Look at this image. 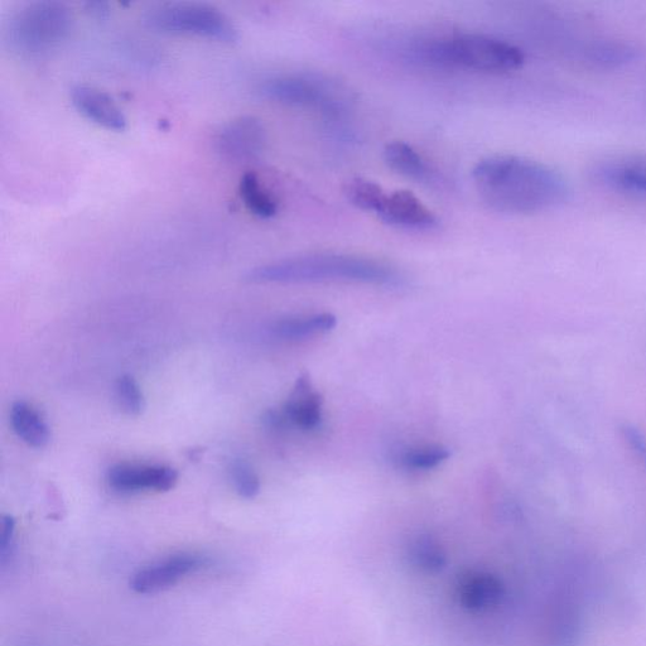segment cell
Wrapping results in <instances>:
<instances>
[{"instance_id":"obj_1","label":"cell","mask_w":646,"mask_h":646,"mask_svg":"<svg viewBox=\"0 0 646 646\" xmlns=\"http://www.w3.org/2000/svg\"><path fill=\"white\" fill-rule=\"evenodd\" d=\"M477 194L491 210L504 214H535L562 205L570 195L566 178L533 159L495 154L472 170Z\"/></svg>"},{"instance_id":"obj_2","label":"cell","mask_w":646,"mask_h":646,"mask_svg":"<svg viewBox=\"0 0 646 646\" xmlns=\"http://www.w3.org/2000/svg\"><path fill=\"white\" fill-rule=\"evenodd\" d=\"M254 283L360 282L395 286L397 271L378 260L346 254H310L262 265L250 271Z\"/></svg>"},{"instance_id":"obj_3","label":"cell","mask_w":646,"mask_h":646,"mask_svg":"<svg viewBox=\"0 0 646 646\" xmlns=\"http://www.w3.org/2000/svg\"><path fill=\"white\" fill-rule=\"evenodd\" d=\"M408 55L427 66L491 74L518 70L525 61L523 51L513 43L476 33L429 38L416 43Z\"/></svg>"},{"instance_id":"obj_4","label":"cell","mask_w":646,"mask_h":646,"mask_svg":"<svg viewBox=\"0 0 646 646\" xmlns=\"http://www.w3.org/2000/svg\"><path fill=\"white\" fill-rule=\"evenodd\" d=\"M72 27L74 16L64 3H27L9 17L4 41L18 55H47L70 37Z\"/></svg>"},{"instance_id":"obj_5","label":"cell","mask_w":646,"mask_h":646,"mask_svg":"<svg viewBox=\"0 0 646 646\" xmlns=\"http://www.w3.org/2000/svg\"><path fill=\"white\" fill-rule=\"evenodd\" d=\"M149 30L204 37L207 40L231 43L238 40L239 32L231 18L220 9L201 3L158 4L143 16Z\"/></svg>"},{"instance_id":"obj_6","label":"cell","mask_w":646,"mask_h":646,"mask_svg":"<svg viewBox=\"0 0 646 646\" xmlns=\"http://www.w3.org/2000/svg\"><path fill=\"white\" fill-rule=\"evenodd\" d=\"M259 93L276 103L320 110L336 117L350 104L349 94L335 81L313 74H287L271 77L260 85Z\"/></svg>"},{"instance_id":"obj_7","label":"cell","mask_w":646,"mask_h":646,"mask_svg":"<svg viewBox=\"0 0 646 646\" xmlns=\"http://www.w3.org/2000/svg\"><path fill=\"white\" fill-rule=\"evenodd\" d=\"M267 146V132L255 117H239L220 128L215 137V148L221 156L236 162L254 161L262 156Z\"/></svg>"},{"instance_id":"obj_8","label":"cell","mask_w":646,"mask_h":646,"mask_svg":"<svg viewBox=\"0 0 646 646\" xmlns=\"http://www.w3.org/2000/svg\"><path fill=\"white\" fill-rule=\"evenodd\" d=\"M178 472L165 465L119 464L108 472L110 488L122 494H136L141 491L166 493L175 488Z\"/></svg>"},{"instance_id":"obj_9","label":"cell","mask_w":646,"mask_h":646,"mask_svg":"<svg viewBox=\"0 0 646 646\" xmlns=\"http://www.w3.org/2000/svg\"><path fill=\"white\" fill-rule=\"evenodd\" d=\"M376 215L397 228L411 230H432L437 228L438 219L435 212L411 191L398 190L385 195Z\"/></svg>"},{"instance_id":"obj_10","label":"cell","mask_w":646,"mask_h":646,"mask_svg":"<svg viewBox=\"0 0 646 646\" xmlns=\"http://www.w3.org/2000/svg\"><path fill=\"white\" fill-rule=\"evenodd\" d=\"M204 563L205 559L196 554H176L136 573L130 581V588L143 595L165 590L186 575L199 570Z\"/></svg>"},{"instance_id":"obj_11","label":"cell","mask_w":646,"mask_h":646,"mask_svg":"<svg viewBox=\"0 0 646 646\" xmlns=\"http://www.w3.org/2000/svg\"><path fill=\"white\" fill-rule=\"evenodd\" d=\"M71 103L84 118L101 128L113 132L127 129L128 120L123 110L103 90L90 85H76L71 90Z\"/></svg>"},{"instance_id":"obj_12","label":"cell","mask_w":646,"mask_h":646,"mask_svg":"<svg viewBox=\"0 0 646 646\" xmlns=\"http://www.w3.org/2000/svg\"><path fill=\"white\" fill-rule=\"evenodd\" d=\"M594 176L611 190L646 196V154L607 159L597 165Z\"/></svg>"},{"instance_id":"obj_13","label":"cell","mask_w":646,"mask_h":646,"mask_svg":"<svg viewBox=\"0 0 646 646\" xmlns=\"http://www.w3.org/2000/svg\"><path fill=\"white\" fill-rule=\"evenodd\" d=\"M322 404V395L313 390L310 376L302 375L297 379L283 413L289 424L301 429H313L321 423Z\"/></svg>"},{"instance_id":"obj_14","label":"cell","mask_w":646,"mask_h":646,"mask_svg":"<svg viewBox=\"0 0 646 646\" xmlns=\"http://www.w3.org/2000/svg\"><path fill=\"white\" fill-rule=\"evenodd\" d=\"M384 159L390 170L417 182H433L436 173L411 144L394 141L384 147Z\"/></svg>"},{"instance_id":"obj_15","label":"cell","mask_w":646,"mask_h":646,"mask_svg":"<svg viewBox=\"0 0 646 646\" xmlns=\"http://www.w3.org/2000/svg\"><path fill=\"white\" fill-rule=\"evenodd\" d=\"M13 431L28 446L43 448L51 440V429L45 418L26 402H16L11 409Z\"/></svg>"},{"instance_id":"obj_16","label":"cell","mask_w":646,"mask_h":646,"mask_svg":"<svg viewBox=\"0 0 646 646\" xmlns=\"http://www.w3.org/2000/svg\"><path fill=\"white\" fill-rule=\"evenodd\" d=\"M460 599L467 609L480 611L499 604L504 596V588L495 577L489 575H470L461 581Z\"/></svg>"},{"instance_id":"obj_17","label":"cell","mask_w":646,"mask_h":646,"mask_svg":"<svg viewBox=\"0 0 646 646\" xmlns=\"http://www.w3.org/2000/svg\"><path fill=\"white\" fill-rule=\"evenodd\" d=\"M239 194L247 209L258 218L272 219L277 215L279 209L277 197L260 180L257 173L248 172L241 177Z\"/></svg>"},{"instance_id":"obj_18","label":"cell","mask_w":646,"mask_h":646,"mask_svg":"<svg viewBox=\"0 0 646 646\" xmlns=\"http://www.w3.org/2000/svg\"><path fill=\"white\" fill-rule=\"evenodd\" d=\"M336 325L337 318L334 315L320 313V315L279 321L274 325L273 332L284 340H301L322 332H329L335 329Z\"/></svg>"},{"instance_id":"obj_19","label":"cell","mask_w":646,"mask_h":646,"mask_svg":"<svg viewBox=\"0 0 646 646\" xmlns=\"http://www.w3.org/2000/svg\"><path fill=\"white\" fill-rule=\"evenodd\" d=\"M586 61L600 67H620L635 59V50L625 43L600 41L585 50Z\"/></svg>"},{"instance_id":"obj_20","label":"cell","mask_w":646,"mask_h":646,"mask_svg":"<svg viewBox=\"0 0 646 646\" xmlns=\"http://www.w3.org/2000/svg\"><path fill=\"white\" fill-rule=\"evenodd\" d=\"M346 199L360 210L378 212L383 204L387 191L368 178L355 177L346 182L344 188Z\"/></svg>"},{"instance_id":"obj_21","label":"cell","mask_w":646,"mask_h":646,"mask_svg":"<svg viewBox=\"0 0 646 646\" xmlns=\"http://www.w3.org/2000/svg\"><path fill=\"white\" fill-rule=\"evenodd\" d=\"M414 564L427 572H440L446 564V557L438 544L427 535L414 541L411 549Z\"/></svg>"},{"instance_id":"obj_22","label":"cell","mask_w":646,"mask_h":646,"mask_svg":"<svg viewBox=\"0 0 646 646\" xmlns=\"http://www.w3.org/2000/svg\"><path fill=\"white\" fill-rule=\"evenodd\" d=\"M115 397L119 407L129 416H138L146 407L142 389L132 375L120 376L115 384Z\"/></svg>"},{"instance_id":"obj_23","label":"cell","mask_w":646,"mask_h":646,"mask_svg":"<svg viewBox=\"0 0 646 646\" xmlns=\"http://www.w3.org/2000/svg\"><path fill=\"white\" fill-rule=\"evenodd\" d=\"M450 456L451 452L447 448L435 446L404 452L400 461L408 469L429 470L441 465Z\"/></svg>"},{"instance_id":"obj_24","label":"cell","mask_w":646,"mask_h":646,"mask_svg":"<svg viewBox=\"0 0 646 646\" xmlns=\"http://www.w3.org/2000/svg\"><path fill=\"white\" fill-rule=\"evenodd\" d=\"M230 477L236 493L244 499H254L260 491V481L253 467L243 460H236L230 467Z\"/></svg>"},{"instance_id":"obj_25","label":"cell","mask_w":646,"mask_h":646,"mask_svg":"<svg viewBox=\"0 0 646 646\" xmlns=\"http://www.w3.org/2000/svg\"><path fill=\"white\" fill-rule=\"evenodd\" d=\"M621 433H623L625 441L628 442L630 450L646 465V440L643 433L630 424L621 427Z\"/></svg>"},{"instance_id":"obj_26","label":"cell","mask_w":646,"mask_h":646,"mask_svg":"<svg viewBox=\"0 0 646 646\" xmlns=\"http://www.w3.org/2000/svg\"><path fill=\"white\" fill-rule=\"evenodd\" d=\"M14 534H16V522L11 515H6L2 519V530H0V558H2V562L12 547Z\"/></svg>"},{"instance_id":"obj_27","label":"cell","mask_w":646,"mask_h":646,"mask_svg":"<svg viewBox=\"0 0 646 646\" xmlns=\"http://www.w3.org/2000/svg\"><path fill=\"white\" fill-rule=\"evenodd\" d=\"M88 11L94 16L104 17L109 13V6L106 3H88Z\"/></svg>"}]
</instances>
